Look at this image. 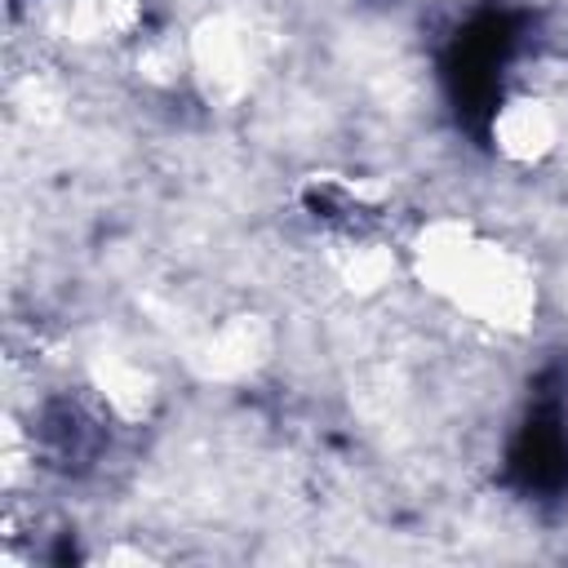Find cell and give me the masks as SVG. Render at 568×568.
<instances>
[{
  "label": "cell",
  "instance_id": "7a4b0ae2",
  "mask_svg": "<svg viewBox=\"0 0 568 568\" xmlns=\"http://www.w3.org/2000/svg\"><path fill=\"white\" fill-rule=\"evenodd\" d=\"M506 479L528 497H559L568 493V422L559 395H537L532 413L515 430L506 448Z\"/></svg>",
  "mask_w": 568,
  "mask_h": 568
},
{
  "label": "cell",
  "instance_id": "6da1fadb",
  "mask_svg": "<svg viewBox=\"0 0 568 568\" xmlns=\"http://www.w3.org/2000/svg\"><path fill=\"white\" fill-rule=\"evenodd\" d=\"M519 40H524V13L479 9L444 53V89L453 98L462 129H470L479 142L488 138V124L501 106V80L510 58L519 53Z\"/></svg>",
  "mask_w": 568,
  "mask_h": 568
}]
</instances>
